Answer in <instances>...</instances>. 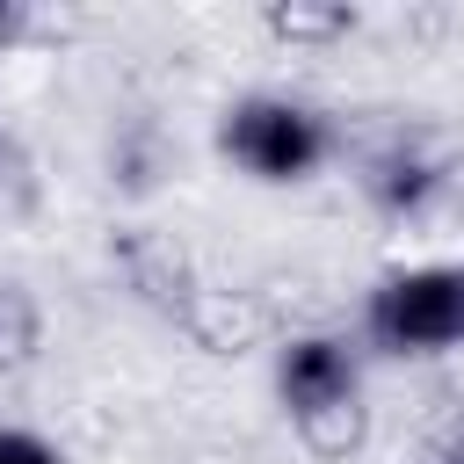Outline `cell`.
Here are the masks:
<instances>
[{
  "label": "cell",
  "mask_w": 464,
  "mask_h": 464,
  "mask_svg": "<svg viewBox=\"0 0 464 464\" xmlns=\"http://www.w3.org/2000/svg\"><path fill=\"white\" fill-rule=\"evenodd\" d=\"M370 334L384 348H442L464 341V268H413L370 297Z\"/></svg>",
  "instance_id": "1"
},
{
  "label": "cell",
  "mask_w": 464,
  "mask_h": 464,
  "mask_svg": "<svg viewBox=\"0 0 464 464\" xmlns=\"http://www.w3.org/2000/svg\"><path fill=\"white\" fill-rule=\"evenodd\" d=\"M225 145H232V160L254 167L261 181H297V174L319 167L326 130H319V116H304V109H290V102H239L232 123H225Z\"/></svg>",
  "instance_id": "2"
},
{
  "label": "cell",
  "mask_w": 464,
  "mask_h": 464,
  "mask_svg": "<svg viewBox=\"0 0 464 464\" xmlns=\"http://www.w3.org/2000/svg\"><path fill=\"white\" fill-rule=\"evenodd\" d=\"M283 399L312 435H326V420L355 428V370H348V355L334 341H297L283 355Z\"/></svg>",
  "instance_id": "3"
},
{
  "label": "cell",
  "mask_w": 464,
  "mask_h": 464,
  "mask_svg": "<svg viewBox=\"0 0 464 464\" xmlns=\"http://www.w3.org/2000/svg\"><path fill=\"white\" fill-rule=\"evenodd\" d=\"M428 188H435V174H428L420 160H392V167H384V181H377V196H384L392 210H413Z\"/></svg>",
  "instance_id": "4"
},
{
  "label": "cell",
  "mask_w": 464,
  "mask_h": 464,
  "mask_svg": "<svg viewBox=\"0 0 464 464\" xmlns=\"http://www.w3.org/2000/svg\"><path fill=\"white\" fill-rule=\"evenodd\" d=\"M0 464H58L36 435H14V428H0Z\"/></svg>",
  "instance_id": "5"
},
{
  "label": "cell",
  "mask_w": 464,
  "mask_h": 464,
  "mask_svg": "<svg viewBox=\"0 0 464 464\" xmlns=\"http://www.w3.org/2000/svg\"><path fill=\"white\" fill-rule=\"evenodd\" d=\"M341 14H276V29H334Z\"/></svg>",
  "instance_id": "6"
},
{
  "label": "cell",
  "mask_w": 464,
  "mask_h": 464,
  "mask_svg": "<svg viewBox=\"0 0 464 464\" xmlns=\"http://www.w3.org/2000/svg\"><path fill=\"white\" fill-rule=\"evenodd\" d=\"M14 29H22V14H14V7H0V44H7Z\"/></svg>",
  "instance_id": "7"
},
{
  "label": "cell",
  "mask_w": 464,
  "mask_h": 464,
  "mask_svg": "<svg viewBox=\"0 0 464 464\" xmlns=\"http://www.w3.org/2000/svg\"><path fill=\"white\" fill-rule=\"evenodd\" d=\"M450 464H464V442H457V450H450Z\"/></svg>",
  "instance_id": "8"
}]
</instances>
